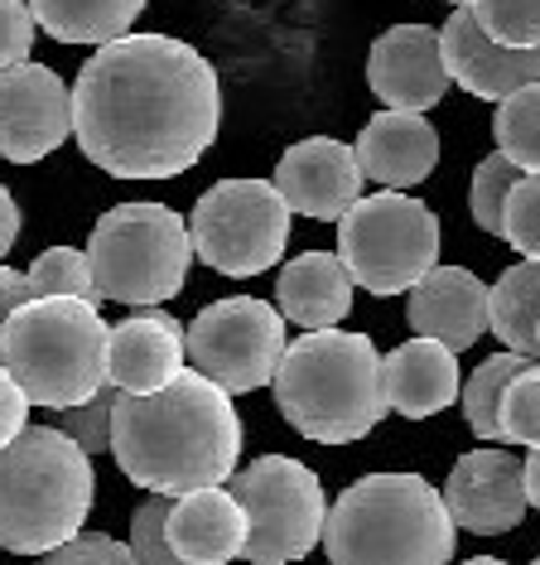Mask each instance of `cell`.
<instances>
[{
    "label": "cell",
    "mask_w": 540,
    "mask_h": 565,
    "mask_svg": "<svg viewBox=\"0 0 540 565\" xmlns=\"http://www.w3.org/2000/svg\"><path fill=\"white\" fill-rule=\"evenodd\" d=\"M531 565H540V556H536V561H531Z\"/></svg>",
    "instance_id": "cell-41"
},
{
    "label": "cell",
    "mask_w": 540,
    "mask_h": 565,
    "mask_svg": "<svg viewBox=\"0 0 540 565\" xmlns=\"http://www.w3.org/2000/svg\"><path fill=\"white\" fill-rule=\"evenodd\" d=\"M34 24L58 44H111L131 34L145 0H30Z\"/></svg>",
    "instance_id": "cell-24"
},
{
    "label": "cell",
    "mask_w": 540,
    "mask_h": 565,
    "mask_svg": "<svg viewBox=\"0 0 540 565\" xmlns=\"http://www.w3.org/2000/svg\"><path fill=\"white\" fill-rule=\"evenodd\" d=\"M223 126L213 63L170 34L97 44L73 83L77 150L116 179H174L193 170Z\"/></svg>",
    "instance_id": "cell-1"
},
{
    "label": "cell",
    "mask_w": 540,
    "mask_h": 565,
    "mask_svg": "<svg viewBox=\"0 0 540 565\" xmlns=\"http://www.w3.org/2000/svg\"><path fill=\"white\" fill-rule=\"evenodd\" d=\"M501 237L521 256H540V174H521L507 199V227Z\"/></svg>",
    "instance_id": "cell-33"
},
{
    "label": "cell",
    "mask_w": 540,
    "mask_h": 565,
    "mask_svg": "<svg viewBox=\"0 0 540 565\" xmlns=\"http://www.w3.org/2000/svg\"><path fill=\"white\" fill-rule=\"evenodd\" d=\"M116 402H121V387L107 382L97 396H87V402L77 406H63L58 411V430H68L77 445L87 449V455H101V449H111V416H116Z\"/></svg>",
    "instance_id": "cell-31"
},
{
    "label": "cell",
    "mask_w": 540,
    "mask_h": 565,
    "mask_svg": "<svg viewBox=\"0 0 540 565\" xmlns=\"http://www.w3.org/2000/svg\"><path fill=\"white\" fill-rule=\"evenodd\" d=\"M276 305L285 324L300 329H333L353 310V276L338 252H304L280 271Z\"/></svg>",
    "instance_id": "cell-22"
},
{
    "label": "cell",
    "mask_w": 540,
    "mask_h": 565,
    "mask_svg": "<svg viewBox=\"0 0 540 565\" xmlns=\"http://www.w3.org/2000/svg\"><path fill=\"white\" fill-rule=\"evenodd\" d=\"M285 349H290L285 315H280V305L256 300V295L213 300L188 324V363L203 377H213L217 387H227L231 396L276 382Z\"/></svg>",
    "instance_id": "cell-11"
},
{
    "label": "cell",
    "mask_w": 540,
    "mask_h": 565,
    "mask_svg": "<svg viewBox=\"0 0 540 565\" xmlns=\"http://www.w3.org/2000/svg\"><path fill=\"white\" fill-rule=\"evenodd\" d=\"M458 522L420 473H367L328 508V565H449Z\"/></svg>",
    "instance_id": "cell-4"
},
{
    "label": "cell",
    "mask_w": 540,
    "mask_h": 565,
    "mask_svg": "<svg viewBox=\"0 0 540 565\" xmlns=\"http://www.w3.org/2000/svg\"><path fill=\"white\" fill-rule=\"evenodd\" d=\"M338 256L353 286L401 295L440 266V217L401 189L363 194L338 217Z\"/></svg>",
    "instance_id": "cell-8"
},
{
    "label": "cell",
    "mask_w": 540,
    "mask_h": 565,
    "mask_svg": "<svg viewBox=\"0 0 540 565\" xmlns=\"http://www.w3.org/2000/svg\"><path fill=\"white\" fill-rule=\"evenodd\" d=\"M357 164L381 189H415L440 164V131L424 121V111L381 107L357 136Z\"/></svg>",
    "instance_id": "cell-20"
},
{
    "label": "cell",
    "mask_w": 540,
    "mask_h": 565,
    "mask_svg": "<svg viewBox=\"0 0 540 565\" xmlns=\"http://www.w3.org/2000/svg\"><path fill=\"white\" fill-rule=\"evenodd\" d=\"M526 498H531V508L540 512V449L526 455Z\"/></svg>",
    "instance_id": "cell-39"
},
{
    "label": "cell",
    "mask_w": 540,
    "mask_h": 565,
    "mask_svg": "<svg viewBox=\"0 0 540 565\" xmlns=\"http://www.w3.org/2000/svg\"><path fill=\"white\" fill-rule=\"evenodd\" d=\"M468 10L497 44L540 49V0H468Z\"/></svg>",
    "instance_id": "cell-30"
},
{
    "label": "cell",
    "mask_w": 540,
    "mask_h": 565,
    "mask_svg": "<svg viewBox=\"0 0 540 565\" xmlns=\"http://www.w3.org/2000/svg\"><path fill=\"white\" fill-rule=\"evenodd\" d=\"M227 488L237 493V503L247 508V522H251L247 556L241 561L290 565L324 542L328 498H324L318 473L300 465V459L261 455L247 469H231Z\"/></svg>",
    "instance_id": "cell-9"
},
{
    "label": "cell",
    "mask_w": 540,
    "mask_h": 565,
    "mask_svg": "<svg viewBox=\"0 0 540 565\" xmlns=\"http://www.w3.org/2000/svg\"><path fill=\"white\" fill-rule=\"evenodd\" d=\"M87 262L101 300L116 305H164L184 290L193 237L188 223L164 203H116L97 217Z\"/></svg>",
    "instance_id": "cell-7"
},
{
    "label": "cell",
    "mask_w": 540,
    "mask_h": 565,
    "mask_svg": "<svg viewBox=\"0 0 540 565\" xmlns=\"http://www.w3.org/2000/svg\"><path fill=\"white\" fill-rule=\"evenodd\" d=\"M381 387H386V406L401 411L406 420L440 416L463 392L458 353L440 339L415 333L410 343H401V349H391L381 358Z\"/></svg>",
    "instance_id": "cell-21"
},
{
    "label": "cell",
    "mask_w": 540,
    "mask_h": 565,
    "mask_svg": "<svg viewBox=\"0 0 540 565\" xmlns=\"http://www.w3.org/2000/svg\"><path fill=\"white\" fill-rule=\"evenodd\" d=\"M188 237L217 276H261L285 256L290 203L270 179H223L193 203Z\"/></svg>",
    "instance_id": "cell-10"
},
{
    "label": "cell",
    "mask_w": 540,
    "mask_h": 565,
    "mask_svg": "<svg viewBox=\"0 0 540 565\" xmlns=\"http://www.w3.org/2000/svg\"><path fill=\"white\" fill-rule=\"evenodd\" d=\"M493 136L511 164H521L526 174H540V83H526L497 102Z\"/></svg>",
    "instance_id": "cell-25"
},
{
    "label": "cell",
    "mask_w": 540,
    "mask_h": 565,
    "mask_svg": "<svg viewBox=\"0 0 540 565\" xmlns=\"http://www.w3.org/2000/svg\"><path fill=\"white\" fill-rule=\"evenodd\" d=\"M526 170L521 164H511L501 150H493L478 170H473V194H468V209H473V223L483 227V233L501 237V227H507V199L511 189H517V179Z\"/></svg>",
    "instance_id": "cell-27"
},
{
    "label": "cell",
    "mask_w": 540,
    "mask_h": 565,
    "mask_svg": "<svg viewBox=\"0 0 540 565\" xmlns=\"http://www.w3.org/2000/svg\"><path fill=\"white\" fill-rule=\"evenodd\" d=\"M363 184L367 174L357 164V150L333 136H309L276 164V189L285 194L290 213L314 217V223H338L363 199Z\"/></svg>",
    "instance_id": "cell-14"
},
{
    "label": "cell",
    "mask_w": 540,
    "mask_h": 565,
    "mask_svg": "<svg viewBox=\"0 0 540 565\" xmlns=\"http://www.w3.org/2000/svg\"><path fill=\"white\" fill-rule=\"evenodd\" d=\"M497 430H501V440H511V445L540 449V363L536 358L507 382V392H501Z\"/></svg>",
    "instance_id": "cell-28"
},
{
    "label": "cell",
    "mask_w": 540,
    "mask_h": 565,
    "mask_svg": "<svg viewBox=\"0 0 540 565\" xmlns=\"http://www.w3.org/2000/svg\"><path fill=\"white\" fill-rule=\"evenodd\" d=\"M30 396H24V387L15 377H10V367L0 363V445H10L15 435L30 426Z\"/></svg>",
    "instance_id": "cell-36"
},
{
    "label": "cell",
    "mask_w": 540,
    "mask_h": 565,
    "mask_svg": "<svg viewBox=\"0 0 540 565\" xmlns=\"http://www.w3.org/2000/svg\"><path fill=\"white\" fill-rule=\"evenodd\" d=\"M39 565H140L131 546H121L116 536L107 532H77L68 536L63 546L44 551V556H34Z\"/></svg>",
    "instance_id": "cell-34"
},
{
    "label": "cell",
    "mask_w": 540,
    "mask_h": 565,
    "mask_svg": "<svg viewBox=\"0 0 540 565\" xmlns=\"http://www.w3.org/2000/svg\"><path fill=\"white\" fill-rule=\"evenodd\" d=\"M93 455L58 426H24L0 445V546L44 556L83 532L93 512Z\"/></svg>",
    "instance_id": "cell-5"
},
{
    "label": "cell",
    "mask_w": 540,
    "mask_h": 565,
    "mask_svg": "<svg viewBox=\"0 0 540 565\" xmlns=\"http://www.w3.org/2000/svg\"><path fill=\"white\" fill-rule=\"evenodd\" d=\"M30 286H34V295H77V300L101 305L97 280H93V262H87V252H77V247L39 252L34 266H30Z\"/></svg>",
    "instance_id": "cell-29"
},
{
    "label": "cell",
    "mask_w": 540,
    "mask_h": 565,
    "mask_svg": "<svg viewBox=\"0 0 540 565\" xmlns=\"http://www.w3.org/2000/svg\"><path fill=\"white\" fill-rule=\"evenodd\" d=\"M247 508L237 503L227 483L213 488H193L179 493L170 508V546L179 565H227L247 556Z\"/></svg>",
    "instance_id": "cell-18"
},
{
    "label": "cell",
    "mask_w": 540,
    "mask_h": 565,
    "mask_svg": "<svg viewBox=\"0 0 540 565\" xmlns=\"http://www.w3.org/2000/svg\"><path fill=\"white\" fill-rule=\"evenodd\" d=\"M463 565H507V561H497V556H468Z\"/></svg>",
    "instance_id": "cell-40"
},
{
    "label": "cell",
    "mask_w": 540,
    "mask_h": 565,
    "mask_svg": "<svg viewBox=\"0 0 540 565\" xmlns=\"http://www.w3.org/2000/svg\"><path fill=\"white\" fill-rule=\"evenodd\" d=\"M188 367V329L179 324L174 315L154 310H136L131 319L111 329V343H107V377L116 382L121 392H154L164 387L170 377Z\"/></svg>",
    "instance_id": "cell-17"
},
{
    "label": "cell",
    "mask_w": 540,
    "mask_h": 565,
    "mask_svg": "<svg viewBox=\"0 0 540 565\" xmlns=\"http://www.w3.org/2000/svg\"><path fill=\"white\" fill-rule=\"evenodd\" d=\"M170 508H174V498H164V493H150L145 503L136 508L131 551L140 565H179L174 546H170Z\"/></svg>",
    "instance_id": "cell-32"
},
{
    "label": "cell",
    "mask_w": 540,
    "mask_h": 565,
    "mask_svg": "<svg viewBox=\"0 0 540 565\" xmlns=\"http://www.w3.org/2000/svg\"><path fill=\"white\" fill-rule=\"evenodd\" d=\"M444 508L463 532L473 536H501L517 532L526 522V459H517L511 449H468L444 479Z\"/></svg>",
    "instance_id": "cell-13"
},
{
    "label": "cell",
    "mask_w": 540,
    "mask_h": 565,
    "mask_svg": "<svg viewBox=\"0 0 540 565\" xmlns=\"http://www.w3.org/2000/svg\"><path fill=\"white\" fill-rule=\"evenodd\" d=\"M73 136V87L44 63L0 68V156L34 164Z\"/></svg>",
    "instance_id": "cell-12"
},
{
    "label": "cell",
    "mask_w": 540,
    "mask_h": 565,
    "mask_svg": "<svg viewBox=\"0 0 540 565\" xmlns=\"http://www.w3.org/2000/svg\"><path fill=\"white\" fill-rule=\"evenodd\" d=\"M487 333H497L501 349L540 358V256L507 266L487 290Z\"/></svg>",
    "instance_id": "cell-23"
},
{
    "label": "cell",
    "mask_w": 540,
    "mask_h": 565,
    "mask_svg": "<svg viewBox=\"0 0 540 565\" xmlns=\"http://www.w3.org/2000/svg\"><path fill=\"white\" fill-rule=\"evenodd\" d=\"M449 68L440 30L430 24H396V30L377 34L367 54V87L381 97V107L396 111H430L434 102L449 93Z\"/></svg>",
    "instance_id": "cell-15"
},
{
    "label": "cell",
    "mask_w": 540,
    "mask_h": 565,
    "mask_svg": "<svg viewBox=\"0 0 540 565\" xmlns=\"http://www.w3.org/2000/svg\"><path fill=\"white\" fill-rule=\"evenodd\" d=\"M276 406L304 440L357 445L386 416L381 353L367 333L304 329L276 367Z\"/></svg>",
    "instance_id": "cell-3"
},
{
    "label": "cell",
    "mask_w": 540,
    "mask_h": 565,
    "mask_svg": "<svg viewBox=\"0 0 540 565\" xmlns=\"http://www.w3.org/2000/svg\"><path fill=\"white\" fill-rule=\"evenodd\" d=\"M24 300H34V286H30V271H10L0 262V319H10Z\"/></svg>",
    "instance_id": "cell-37"
},
{
    "label": "cell",
    "mask_w": 540,
    "mask_h": 565,
    "mask_svg": "<svg viewBox=\"0 0 540 565\" xmlns=\"http://www.w3.org/2000/svg\"><path fill=\"white\" fill-rule=\"evenodd\" d=\"M34 10L30 0H0V68H15L34 49Z\"/></svg>",
    "instance_id": "cell-35"
},
{
    "label": "cell",
    "mask_w": 540,
    "mask_h": 565,
    "mask_svg": "<svg viewBox=\"0 0 540 565\" xmlns=\"http://www.w3.org/2000/svg\"><path fill=\"white\" fill-rule=\"evenodd\" d=\"M454 6H463V0H454Z\"/></svg>",
    "instance_id": "cell-42"
},
{
    "label": "cell",
    "mask_w": 540,
    "mask_h": 565,
    "mask_svg": "<svg viewBox=\"0 0 540 565\" xmlns=\"http://www.w3.org/2000/svg\"><path fill=\"white\" fill-rule=\"evenodd\" d=\"M111 324L93 300L34 295L10 319H0V363L34 406L63 411L107 387Z\"/></svg>",
    "instance_id": "cell-6"
},
{
    "label": "cell",
    "mask_w": 540,
    "mask_h": 565,
    "mask_svg": "<svg viewBox=\"0 0 540 565\" xmlns=\"http://www.w3.org/2000/svg\"><path fill=\"white\" fill-rule=\"evenodd\" d=\"M526 363H531L526 353L501 349V353L487 358V363H478V372H473V377L463 382L458 402H463V416H468V430L478 435V440H501V430H497L501 392H507V382L517 377V372H521Z\"/></svg>",
    "instance_id": "cell-26"
},
{
    "label": "cell",
    "mask_w": 540,
    "mask_h": 565,
    "mask_svg": "<svg viewBox=\"0 0 540 565\" xmlns=\"http://www.w3.org/2000/svg\"><path fill=\"white\" fill-rule=\"evenodd\" d=\"M15 237H20V203L6 184H0V262H6V252L15 247Z\"/></svg>",
    "instance_id": "cell-38"
},
{
    "label": "cell",
    "mask_w": 540,
    "mask_h": 565,
    "mask_svg": "<svg viewBox=\"0 0 540 565\" xmlns=\"http://www.w3.org/2000/svg\"><path fill=\"white\" fill-rule=\"evenodd\" d=\"M440 49H444L449 78H454L463 93H473L483 102H501L526 83H540V49L497 44L478 24V15L468 10V0L454 6V15L444 20Z\"/></svg>",
    "instance_id": "cell-16"
},
{
    "label": "cell",
    "mask_w": 540,
    "mask_h": 565,
    "mask_svg": "<svg viewBox=\"0 0 540 565\" xmlns=\"http://www.w3.org/2000/svg\"><path fill=\"white\" fill-rule=\"evenodd\" d=\"M111 455L145 493H193L227 483L241 459V416L231 392L184 367L154 392H121L111 416Z\"/></svg>",
    "instance_id": "cell-2"
},
{
    "label": "cell",
    "mask_w": 540,
    "mask_h": 565,
    "mask_svg": "<svg viewBox=\"0 0 540 565\" xmlns=\"http://www.w3.org/2000/svg\"><path fill=\"white\" fill-rule=\"evenodd\" d=\"M487 290L493 286H483L463 266H434L410 286L406 319L424 339H440L454 353H463L487 333Z\"/></svg>",
    "instance_id": "cell-19"
}]
</instances>
